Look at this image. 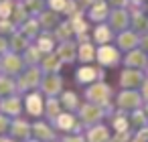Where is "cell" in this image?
<instances>
[{
    "instance_id": "2",
    "label": "cell",
    "mask_w": 148,
    "mask_h": 142,
    "mask_svg": "<svg viewBox=\"0 0 148 142\" xmlns=\"http://www.w3.org/2000/svg\"><path fill=\"white\" fill-rule=\"evenodd\" d=\"M27 112L31 116H39L43 112V102H41V97L37 93H33V95L27 97Z\"/></svg>"
},
{
    "instance_id": "7",
    "label": "cell",
    "mask_w": 148,
    "mask_h": 142,
    "mask_svg": "<svg viewBox=\"0 0 148 142\" xmlns=\"http://www.w3.org/2000/svg\"><path fill=\"white\" fill-rule=\"evenodd\" d=\"M10 128V122L4 118V116H0V136H2V134H6V130Z\"/></svg>"
},
{
    "instance_id": "4",
    "label": "cell",
    "mask_w": 148,
    "mask_h": 142,
    "mask_svg": "<svg viewBox=\"0 0 148 142\" xmlns=\"http://www.w3.org/2000/svg\"><path fill=\"white\" fill-rule=\"evenodd\" d=\"M33 132H35V138H39V140H53V132L45 124H35Z\"/></svg>"
},
{
    "instance_id": "9",
    "label": "cell",
    "mask_w": 148,
    "mask_h": 142,
    "mask_svg": "<svg viewBox=\"0 0 148 142\" xmlns=\"http://www.w3.org/2000/svg\"><path fill=\"white\" fill-rule=\"evenodd\" d=\"M35 142H37V140H35Z\"/></svg>"
},
{
    "instance_id": "8",
    "label": "cell",
    "mask_w": 148,
    "mask_h": 142,
    "mask_svg": "<svg viewBox=\"0 0 148 142\" xmlns=\"http://www.w3.org/2000/svg\"><path fill=\"white\" fill-rule=\"evenodd\" d=\"M0 142H14V138H0Z\"/></svg>"
},
{
    "instance_id": "6",
    "label": "cell",
    "mask_w": 148,
    "mask_h": 142,
    "mask_svg": "<svg viewBox=\"0 0 148 142\" xmlns=\"http://www.w3.org/2000/svg\"><path fill=\"white\" fill-rule=\"evenodd\" d=\"M10 91H12V83L0 79V95H2V93H10Z\"/></svg>"
},
{
    "instance_id": "1",
    "label": "cell",
    "mask_w": 148,
    "mask_h": 142,
    "mask_svg": "<svg viewBox=\"0 0 148 142\" xmlns=\"http://www.w3.org/2000/svg\"><path fill=\"white\" fill-rule=\"evenodd\" d=\"M8 130L12 132V138H18V140H27L31 136V126L23 120H16L14 124H10Z\"/></svg>"
},
{
    "instance_id": "3",
    "label": "cell",
    "mask_w": 148,
    "mask_h": 142,
    "mask_svg": "<svg viewBox=\"0 0 148 142\" xmlns=\"http://www.w3.org/2000/svg\"><path fill=\"white\" fill-rule=\"evenodd\" d=\"M0 110H2L4 114H10V116H16L21 112V104L16 97H10V99H4L2 106H0Z\"/></svg>"
},
{
    "instance_id": "5",
    "label": "cell",
    "mask_w": 148,
    "mask_h": 142,
    "mask_svg": "<svg viewBox=\"0 0 148 142\" xmlns=\"http://www.w3.org/2000/svg\"><path fill=\"white\" fill-rule=\"evenodd\" d=\"M57 126H59L61 130H69V128L73 126V118H71V116H59V118H57Z\"/></svg>"
}]
</instances>
